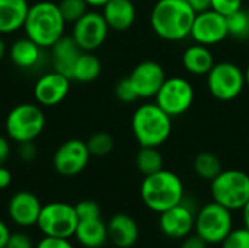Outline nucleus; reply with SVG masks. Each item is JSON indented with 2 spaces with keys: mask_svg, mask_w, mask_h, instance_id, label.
Here are the masks:
<instances>
[{
  "mask_svg": "<svg viewBox=\"0 0 249 248\" xmlns=\"http://www.w3.org/2000/svg\"><path fill=\"white\" fill-rule=\"evenodd\" d=\"M196 12L185 0H158L150 12L153 32L166 41H182L190 37Z\"/></svg>",
  "mask_w": 249,
  "mask_h": 248,
  "instance_id": "f257e3e1",
  "label": "nucleus"
},
{
  "mask_svg": "<svg viewBox=\"0 0 249 248\" xmlns=\"http://www.w3.org/2000/svg\"><path fill=\"white\" fill-rule=\"evenodd\" d=\"M66 23L58 4L44 0L29 6L23 29L26 37L39 47L51 48L64 35Z\"/></svg>",
  "mask_w": 249,
  "mask_h": 248,
  "instance_id": "f03ea898",
  "label": "nucleus"
},
{
  "mask_svg": "<svg viewBox=\"0 0 249 248\" xmlns=\"http://www.w3.org/2000/svg\"><path fill=\"white\" fill-rule=\"evenodd\" d=\"M140 194L147 209L162 213L179 205L185 197V190L181 178L175 172L160 170L144 177Z\"/></svg>",
  "mask_w": 249,
  "mask_h": 248,
  "instance_id": "7ed1b4c3",
  "label": "nucleus"
},
{
  "mask_svg": "<svg viewBox=\"0 0 249 248\" xmlns=\"http://www.w3.org/2000/svg\"><path fill=\"white\" fill-rule=\"evenodd\" d=\"M131 130L140 146L159 148L172 133V117L156 102H146L133 113Z\"/></svg>",
  "mask_w": 249,
  "mask_h": 248,
  "instance_id": "20e7f679",
  "label": "nucleus"
},
{
  "mask_svg": "<svg viewBox=\"0 0 249 248\" xmlns=\"http://www.w3.org/2000/svg\"><path fill=\"white\" fill-rule=\"evenodd\" d=\"M45 127V114L39 104L22 102L15 105L4 121L6 134L16 143L35 140Z\"/></svg>",
  "mask_w": 249,
  "mask_h": 248,
  "instance_id": "39448f33",
  "label": "nucleus"
},
{
  "mask_svg": "<svg viewBox=\"0 0 249 248\" xmlns=\"http://www.w3.org/2000/svg\"><path fill=\"white\" fill-rule=\"evenodd\" d=\"M210 193L216 203L229 210H241L249 200V175L241 170L222 171L210 181Z\"/></svg>",
  "mask_w": 249,
  "mask_h": 248,
  "instance_id": "423d86ee",
  "label": "nucleus"
},
{
  "mask_svg": "<svg viewBox=\"0 0 249 248\" xmlns=\"http://www.w3.org/2000/svg\"><path fill=\"white\" fill-rule=\"evenodd\" d=\"M196 234L209 244H222L233 229L232 210L214 200L204 205L196 215Z\"/></svg>",
  "mask_w": 249,
  "mask_h": 248,
  "instance_id": "0eeeda50",
  "label": "nucleus"
},
{
  "mask_svg": "<svg viewBox=\"0 0 249 248\" xmlns=\"http://www.w3.org/2000/svg\"><path fill=\"white\" fill-rule=\"evenodd\" d=\"M206 76L210 95L223 102L236 99L247 85L244 70L232 61L214 63Z\"/></svg>",
  "mask_w": 249,
  "mask_h": 248,
  "instance_id": "6e6552de",
  "label": "nucleus"
},
{
  "mask_svg": "<svg viewBox=\"0 0 249 248\" xmlns=\"http://www.w3.org/2000/svg\"><path fill=\"white\" fill-rule=\"evenodd\" d=\"M79 218L73 205L64 202H51L42 205L36 227L45 237L71 238L74 237Z\"/></svg>",
  "mask_w": 249,
  "mask_h": 248,
  "instance_id": "1a4fd4ad",
  "label": "nucleus"
},
{
  "mask_svg": "<svg viewBox=\"0 0 249 248\" xmlns=\"http://www.w3.org/2000/svg\"><path fill=\"white\" fill-rule=\"evenodd\" d=\"M155 102L166 114L171 117H178L191 108L194 102V88L184 77H166L155 95Z\"/></svg>",
  "mask_w": 249,
  "mask_h": 248,
  "instance_id": "9d476101",
  "label": "nucleus"
},
{
  "mask_svg": "<svg viewBox=\"0 0 249 248\" xmlns=\"http://www.w3.org/2000/svg\"><path fill=\"white\" fill-rule=\"evenodd\" d=\"M109 26L102 13L88 10L79 20L73 23L71 37L83 51L98 50L107 39Z\"/></svg>",
  "mask_w": 249,
  "mask_h": 248,
  "instance_id": "9b49d317",
  "label": "nucleus"
},
{
  "mask_svg": "<svg viewBox=\"0 0 249 248\" xmlns=\"http://www.w3.org/2000/svg\"><path fill=\"white\" fill-rule=\"evenodd\" d=\"M89 158L90 153L86 142L79 139H69L55 151L53 156V165L60 175L74 177L86 168Z\"/></svg>",
  "mask_w": 249,
  "mask_h": 248,
  "instance_id": "f8f14e48",
  "label": "nucleus"
},
{
  "mask_svg": "<svg viewBox=\"0 0 249 248\" xmlns=\"http://www.w3.org/2000/svg\"><path fill=\"white\" fill-rule=\"evenodd\" d=\"M190 37L197 44L207 47L216 45L229 37L226 16L217 13L213 9H209L201 13H196Z\"/></svg>",
  "mask_w": 249,
  "mask_h": 248,
  "instance_id": "ddd939ff",
  "label": "nucleus"
},
{
  "mask_svg": "<svg viewBox=\"0 0 249 248\" xmlns=\"http://www.w3.org/2000/svg\"><path fill=\"white\" fill-rule=\"evenodd\" d=\"M194 208H191L184 197V200L179 205L160 213L159 228L169 238L184 240L194 229Z\"/></svg>",
  "mask_w": 249,
  "mask_h": 248,
  "instance_id": "4468645a",
  "label": "nucleus"
},
{
  "mask_svg": "<svg viewBox=\"0 0 249 248\" xmlns=\"http://www.w3.org/2000/svg\"><path fill=\"white\" fill-rule=\"evenodd\" d=\"M130 82L133 83L139 98H153L162 83L166 79L163 67L155 60H144L139 63L128 76Z\"/></svg>",
  "mask_w": 249,
  "mask_h": 248,
  "instance_id": "2eb2a0df",
  "label": "nucleus"
},
{
  "mask_svg": "<svg viewBox=\"0 0 249 248\" xmlns=\"http://www.w3.org/2000/svg\"><path fill=\"white\" fill-rule=\"evenodd\" d=\"M70 82V77L57 70L42 75L34 86L36 104H39L41 107H54L60 104L69 95Z\"/></svg>",
  "mask_w": 249,
  "mask_h": 248,
  "instance_id": "dca6fc26",
  "label": "nucleus"
},
{
  "mask_svg": "<svg viewBox=\"0 0 249 248\" xmlns=\"http://www.w3.org/2000/svg\"><path fill=\"white\" fill-rule=\"evenodd\" d=\"M42 205L39 199L31 191L15 193L7 203V215L13 224L22 228L36 225Z\"/></svg>",
  "mask_w": 249,
  "mask_h": 248,
  "instance_id": "f3484780",
  "label": "nucleus"
},
{
  "mask_svg": "<svg viewBox=\"0 0 249 248\" xmlns=\"http://www.w3.org/2000/svg\"><path fill=\"white\" fill-rule=\"evenodd\" d=\"M108 240L118 248L133 247L139 240L137 222L125 213L114 215L107 224Z\"/></svg>",
  "mask_w": 249,
  "mask_h": 248,
  "instance_id": "a211bd4d",
  "label": "nucleus"
},
{
  "mask_svg": "<svg viewBox=\"0 0 249 248\" xmlns=\"http://www.w3.org/2000/svg\"><path fill=\"white\" fill-rule=\"evenodd\" d=\"M102 16L109 29L127 31L136 20V6L131 0H109L102 7Z\"/></svg>",
  "mask_w": 249,
  "mask_h": 248,
  "instance_id": "6ab92c4d",
  "label": "nucleus"
},
{
  "mask_svg": "<svg viewBox=\"0 0 249 248\" xmlns=\"http://www.w3.org/2000/svg\"><path fill=\"white\" fill-rule=\"evenodd\" d=\"M51 51H53V60H54V70H57L71 79L74 64L83 50L76 44V41L73 39L71 35L70 37L63 35L51 47Z\"/></svg>",
  "mask_w": 249,
  "mask_h": 248,
  "instance_id": "aec40b11",
  "label": "nucleus"
},
{
  "mask_svg": "<svg viewBox=\"0 0 249 248\" xmlns=\"http://www.w3.org/2000/svg\"><path fill=\"white\" fill-rule=\"evenodd\" d=\"M28 10V0H0V34H12L23 28Z\"/></svg>",
  "mask_w": 249,
  "mask_h": 248,
  "instance_id": "412c9836",
  "label": "nucleus"
},
{
  "mask_svg": "<svg viewBox=\"0 0 249 248\" xmlns=\"http://www.w3.org/2000/svg\"><path fill=\"white\" fill-rule=\"evenodd\" d=\"M184 69L196 76H206L214 66V57L207 45L194 42L182 54Z\"/></svg>",
  "mask_w": 249,
  "mask_h": 248,
  "instance_id": "4be33fe9",
  "label": "nucleus"
},
{
  "mask_svg": "<svg viewBox=\"0 0 249 248\" xmlns=\"http://www.w3.org/2000/svg\"><path fill=\"white\" fill-rule=\"evenodd\" d=\"M42 47L28 37L15 41L10 47V60L19 69H35L42 58Z\"/></svg>",
  "mask_w": 249,
  "mask_h": 248,
  "instance_id": "5701e85b",
  "label": "nucleus"
},
{
  "mask_svg": "<svg viewBox=\"0 0 249 248\" xmlns=\"http://www.w3.org/2000/svg\"><path fill=\"white\" fill-rule=\"evenodd\" d=\"M74 238L80 246L86 248H99L108 241L107 224L101 218L79 221V225L74 232Z\"/></svg>",
  "mask_w": 249,
  "mask_h": 248,
  "instance_id": "b1692460",
  "label": "nucleus"
},
{
  "mask_svg": "<svg viewBox=\"0 0 249 248\" xmlns=\"http://www.w3.org/2000/svg\"><path fill=\"white\" fill-rule=\"evenodd\" d=\"M101 70H102V64L99 58L93 54V51H82L80 57L74 64L71 80L80 83L93 82L101 75Z\"/></svg>",
  "mask_w": 249,
  "mask_h": 248,
  "instance_id": "393cba45",
  "label": "nucleus"
},
{
  "mask_svg": "<svg viewBox=\"0 0 249 248\" xmlns=\"http://www.w3.org/2000/svg\"><path fill=\"white\" fill-rule=\"evenodd\" d=\"M137 170L146 177L163 170V158L158 148L152 146H140V151L136 156Z\"/></svg>",
  "mask_w": 249,
  "mask_h": 248,
  "instance_id": "a878e982",
  "label": "nucleus"
},
{
  "mask_svg": "<svg viewBox=\"0 0 249 248\" xmlns=\"http://www.w3.org/2000/svg\"><path fill=\"white\" fill-rule=\"evenodd\" d=\"M194 171L200 178L212 181L223 170H222V162L217 158V155L212 152H201L194 159Z\"/></svg>",
  "mask_w": 249,
  "mask_h": 248,
  "instance_id": "bb28decb",
  "label": "nucleus"
},
{
  "mask_svg": "<svg viewBox=\"0 0 249 248\" xmlns=\"http://www.w3.org/2000/svg\"><path fill=\"white\" fill-rule=\"evenodd\" d=\"M229 37L245 39L249 37V10L239 9L238 12L226 16Z\"/></svg>",
  "mask_w": 249,
  "mask_h": 248,
  "instance_id": "cd10ccee",
  "label": "nucleus"
},
{
  "mask_svg": "<svg viewBox=\"0 0 249 248\" xmlns=\"http://www.w3.org/2000/svg\"><path fill=\"white\" fill-rule=\"evenodd\" d=\"M86 146L89 149L90 156L102 158V156H107L112 152L114 139L111 134H108L105 132H98L86 140Z\"/></svg>",
  "mask_w": 249,
  "mask_h": 248,
  "instance_id": "c85d7f7f",
  "label": "nucleus"
},
{
  "mask_svg": "<svg viewBox=\"0 0 249 248\" xmlns=\"http://www.w3.org/2000/svg\"><path fill=\"white\" fill-rule=\"evenodd\" d=\"M58 9L66 22L74 23L88 12V3L85 0H60Z\"/></svg>",
  "mask_w": 249,
  "mask_h": 248,
  "instance_id": "c756f323",
  "label": "nucleus"
},
{
  "mask_svg": "<svg viewBox=\"0 0 249 248\" xmlns=\"http://www.w3.org/2000/svg\"><path fill=\"white\" fill-rule=\"evenodd\" d=\"M220 246L222 248H249V229L245 227L232 229Z\"/></svg>",
  "mask_w": 249,
  "mask_h": 248,
  "instance_id": "7c9ffc66",
  "label": "nucleus"
},
{
  "mask_svg": "<svg viewBox=\"0 0 249 248\" xmlns=\"http://www.w3.org/2000/svg\"><path fill=\"white\" fill-rule=\"evenodd\" d=\"M79 221H89L101 218V208L93 200H82L74 205Z\"/></svg>",
  "mask_w": 249,
  "mask_h": 248,
  "instance_id": "2f4dec72",
  "label": "nucleus"
},
{
  "mask_svg": "<svg viewBox=\"0 0 249 248\" xmlns=\"http://www.w3.org/2000/svg\"><path fill=\"white\" fill-rule=\"evenodd\" d=\"M115 96L121 101V102H125V104H130V102H134L139 99V95L133 86V83L130 82L128 77H123L117 82L115 85Z\"/></svg>",
  "mask_w": 249,
  "mask_h": 248,
  "instance_id": "473e14b6",
  "label": "nucleus"
},
{
  "mask_svg": "<svg viewBox=\"0 0 249 248\" xmlns=\"http://www.w3.org/2000/svg\"><path fill=\"white\" fill-rule=\"evenodd\" d=\"M212 9L223 16H229L242 9V0H212Z\"/></svg>",
  "mask_w": 249,
  "mask_h": 248,
  "instance_id": "72a5a7b5",
  "label": "nucleus"
},
{
  "mask_svg": "<svg viewBox=\"0 0 249 248\" xmlns=\"http://www.w3.org/2000/svg\"><path fill=\"white\" fill-rule=\"evenodd\" d=\"M4 248H35L32 238L25 232H12Z\"/></svg>",
  "mask_w": 249,
  "mask_h": 248,
  "instance_id": "f704fd0d",
  "label": "nucleus"
},
{
  "mask_svg": "<svg viewBox=\"0 0 249 248\" xmlns=\"http://www.w3.org/2000/svg\"><path fill=\"white\" fill-rule=\"evenodd\" d=\"M36 146L32 142H22L18 143V156L23 161V162H32L36 158Z\"/></svg>",
  "mask_w": 249,
  "mask_h": 248,
  "instance_id": "c9c22d12",
  "label": "nucleus"
},
{
  "mask_svg": "<svg viewBox=\"0 0 249 248\" xmlns=\"http://www.w3.org/2000/svg\"><path fill=\"white\" fill-rule=\"evenodd\" d=\"M35 248H74L69 241V238H57V237H45L38 241Z\"/></svg>",
  "mask_w": 249,
  "mask_h": 248,
  "instance_id": "e433bc0d",
  "label": "nucleus"
},
{
  "mask_svg": "<svg viewBox=\"0 0 249 248\" xmlns=\"http://www.w3.org/2000/svg\"><path fill=\"white\" fill-rule=\"evenodd\" d=\"M179 248H207V243L203 238H200L197 234L196 235L190 234L188 237L184 238V241H182Z\"/></svg>",
  "mask_w": 249,
  "mask_h": 248,
  "instance_id": "4c0bfd02",
  "label": "nucleus"
},
{
  "mask_svg": "<svg viewBox=\"0 0 249 248\" xmlns=\"http://www.w3.org/2000/svg\"><path fill=\"white\" fill-rule=\"evenodd\" d=\"M10 139L0 136V165H4V162L10 156Z\"/></svg>",
  "mask_w": 249,
  "mask_h": 248,
  "instance_id": "58836bf2",
  "label": "nucleus"
},
{
  "mask_svg": "<svg viewBox=\"0 0 249 248\" xmlns=\"http://www.w3.org/2000/svg\"><path fill=\"white\" fill-rule=\"evenodd\" d=\"M188 3L196 13H201L212 9V0H188Z\"/></svg>",
  "mask_w": 249,
  "mask_h": 248,
  "instance_id": "ea45409f",
  "label": "nucleus"
},
{
  "mask_svg": "<svg viewBox=\"0 0 249 248\" xmlns=\"http://www.w3.org/2000/svg\"><path fill=\"white\" fill-rule=\"evenodd\" d=\"M12 183V172L4 165H0V190H4Z\"/></svg>",
  "mask_w": 249,
  "mask_h": 248,
  "instance_id": "a19ab883",
  "label": "nucleus"
},
{
  "mask_svg": "<svg viewBox=\"0 0 249 248\" xmlns=\"http://www.w3.org/2000/svg\"><path fill=\"white\" fill-rule=\"evenodd\" d=\"M10 234H12V232H10L9 227L6 225V222L0 219V248L6 247V243H7Z\"/></svg>",
  "mask_w": 249,
  "mask_h": 248,
  "instance_id": "79ce46f5",
  "label": "nucleus"
},
{
  "mask_svg": "<svg viewBox=\"0 0 249 248\" xmlns=\"http://www.w3.org/2000/svg\"><path fill=\"white\" fill-rule=\"evenodd\" d=\"M242 210V221H244V227L249 229V200L245 203V206L241 209Z\"/></svg>",
  "mask_w": 249,
  "mask_h": 248,
  "instance_id": "37998d69",
  "label": "nucleus"
},
{
  "mask_svg": "<svg viewBox=\"0 0 249 248\" xmlns=\"http://www.w3.org/2000/svg\"><path fill=\"white\" fill-rule=\"evenodd\" d=\"M88 3V6H92V7H104L109 0H85Z\"/></svg>",
  "mask_w": 249,
  "mask_h": 248,
  "instance_id": "c03bdc74",
  "label": "nucleus"
},
{
  "mask_svg": "<svg viewBox=\"0 0 249 248\" xmlns=\"http://www.w3.org/2000/svg\"><path fill=\"white\" fill-rule=\"evenodd\" d=\"M4 54H6V44H4V41H3V38L0 37V61L3 60V57H4Z\"/></svg>",
  "mask_w": 249,
  "mask_h": 248,
  "instance_id": "a18cd8bd",
  "label": "nucleus"
},
{
  "mask_svg": "<svg viewBox=\"0 0 249 248\" xmlns=\"http://www.w3.org/2000/svg\"><path fill=\"white\" fill-rule=\"evenodd\" d=\"M244 73H245V83H247V86H249V64L247 66V69L244 70Z\"/></svg>",
  "mask_w": 249,
  "mask_h": 248,
  "instance_id": "49530a36",
  "label": "nucleus"
},
{
  "mask_svg": "<svg viewBox=\"0 0 249 248\" xmlns=\"http://www.w3.org/2000/svg\"><path fill=\"white\" fill-rule=\"evenodd\" d=\"M131 1H134V0H131Z\"/></svg>",
  "mask_w": 249,
  "mask_h": 248,
  "instance_id": "de8ad7c7",
  "label": "nucleus"
},
{
  "mask_svg": "<svg viewBox=\"0 0 249 248\" xmlns=\"http://www.w3.org/2000/svg\"><path fill=\"white\" fill-rule=\"evenodd\" d=\"M185 1H188V0H185Z\"/></svg>",
  "mask_w": 249,
  "mask_h": 248,
  "instance_id": "09e8293b",
  "label": "nucleus"
}]
</instances>
